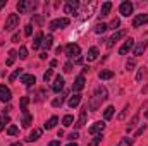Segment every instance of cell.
Masks as SVG:
<instances>
[{
  "label": "cell",
  "mask_w": 148,
  "mask_h": 146,
  "mask_svg": "<svg viewBox=\"0 0 148 146\" xmlns=\"http://www.w3.org/2000/svg\"><path fill=\"white\" fill-rule=\"evenodd\" d=\"M52 43H53V36H52V35H47V36H43V41H41V46H43L45 50H48V48L52 46Z\"/></svg>",
  "instance_id": "19"
},
{
  "label": "cell",
  "mask_w": 148,
  "mask_h": 146,
  "mask_svg": "<svg viewBox=\"0 0 148 146\" xmlns=\"http://www.w3.org/2000/svg\"><path fill=\"white\" fill-rule=\"evenodd\" d=\"M43 96H45V91L41 89V91L38 93V96H36V102H41V100H43Z\"/></svg>",
  "instance_id": "45"
},
{
  "label": "cell",
  "mask_w": 148,
  "mask_h": 146,
  "mask_svg": "<svg viewBox=\"0 0 148 146\" xmlns=\"http://www.w3.org/2000/svg\"><path fill=\"white\" fill-rule=\"evenodd\" d=\"M23 127H29L31 124H33V115L31 113H28V110H23Z\"/></svg>",
  "instance_id": "15"
},
{
  "label": "cell",
  "mask_w": 148,
  "mask_h": 146,
  "mask_svg": "<svg viewBox=\"0 0 148 146\" xmlns=\"http://www.w3.org/2000/svg\"><path fill=\"white\" fill-rule=\"evenodd\" d=\"M41 41H43V33H36L35 41H33V48H40L41 46Z\"/></svg>",
  "instance_id": "28"
},
{
  "label": "cell",
  "mask_w": 148,
  "mask_h": 146,
  "mask_svg": "<svg viewBox=\"0 0 148 146\" xmlns=\"http://www.w3.org/2000/svg\"><path fill=\"white\" fill-rule=\"evenodd\" d=\"M2 129H3V122L0 120V131H2Z\"/></svg>",
  "instance_id": "51"
},
{
  "label": "cell",
  "mask_w": 148,
  "mask_h": 146,
  "mask_svg": "<svg viewBox=\"0 0 148 146\" xmlns=\"http://www.w3.org/2000/svg\"><path fill=\"white\" fill-rule=\"evenodd\" d=\"M40 136H41V129H35V131H33V132L26 138V141H29V143H31V141H36Z\"/></svg>",
  "instance_id": "25"
},
{
  "label": "cell",
  "mask_w": 148,
  "mask_h": 146,
  "mask_svg": "<svg viewBox=\"0 0 148 146\" xmlns=\"http://www.w3.org/2000/svg\"><path fill=\"white\" fill-rule=\"evenodd\" d=\"M97 57H98V48H97V46H91V48L88 50L86 60H88V62H93V60H97Z\"/></svg>",
  "instance_id": "16"
},
{
  "label": "cell",
  "mask_w": 148,
  "mask_h": 146,
  "mask_svg": "<svg viewBox=\"0 0 148 146\" xmlns=\"http://www.w3.org/2000/svg\"><path fill=\"white\" fill-rule=\"evenodd\" d=\"M62 88H64V79H62L60 76H57V77H55V81H53L52 89H53L55 93H59V91H62Z\"/></svg>",
  "instance_id": "14"
},
{
  "label": "cell",
  "mask_w": 148,
  "mask_h": 146,
  "mask_svg": "<svg viewBox=\"0 0 148 146\" xmlns=\"http://www.w3.org/2000/svg\"><path fill=\"white\" fill-rule=\"evenodd\" d=\"M114 112H115V110H114V107H107V108H105V112H103L105 120H109V119H112V117H114Z\"/></svg>",
  "instance_id": "31"
},
{
  "label": "cell",
  "mask_w": 148,
  "mask_h": 146,
  "mask_svg": "<svg viewBox=\"0 0 148 146\" xmlns=\"http://www.w3.org/2000/svg\"><path fill=\"white\" fill-rule=\"evenodd\" d=\"M69 26V19L67 17H59V19H53L52 23H50V29L52 31H55V29H64V28H67Z\"/></svg>",
  "instance_id": "4"
},
{
  "label": "cell",
  "mask_w": 148,
  "mask_h": 146,
  "mask_svg": "<svg viewBox=\"0 0 148 146\" xmlns=\"http://www.w3.org/2000/svg\"><path fill=\"white\" fill-rule=\"evenodd\" d=\"M66 53H67L69 57H79L81 48H79V45H76V43H69V45L66 46Z\"/></svg>",
  "instance_id": "7"
},
{
  "label": "cell",
  "mask_w": 148,
  "mask_h": 146,
  "mask_svg": "<svg viewBox=\"0 0 148 146\" xmlns=\"http://www.w3.org/2000/svg\"><path fill=\"white\" fill-rule=\"evenodd\" d=\"M17 24H19V16H17V14H9L3 29H5V31H14V29L17 28Z\"/></svg>",
  "instance_id": "3"
},
{
  "label": "cell",
  "mask_w": 148,
  "mask_h": 146,
  "mask_svg": "<svg viewBox=\"0 0 148 146\" xmlns=\"http://www.w3.org/2000/svg\"><path fill=\"white\" fill-rule=\"evenodd\" d=\"M138 120H140V115H138V113H136V115H134V117H133V119H131V122H129V124H127V127H126V131H127V132H131V131H133V129H134V126H136V124H138Z\"/></svg>",
  "instance_id": "24"
},
{
  "label": "cell",
  "mask_w": 148,
  "mask_h": 146,
  "mask_svg": "<svg viewBox=\"0 0 148 146\" xmlns=\"http://www.w3.org/2000/svg\"><path fill=\"white\" fill-rule=\"evenodd\" d=\"M102 141V134H98V136H95V139L93 141H90L88 143V146H98V143Z\"/></svg>",
  "instance_id": "35"
},
{
  "label": "cell",
  "mask_w": 148,
  "mask_h": 146,
  "mask_svg": "<svg viewBox=\"0 0 148 146\" xmlns=\"http://www.w3.org/2000/svg\"><path fill=\"white\" fill-rule=\"evenodd\" d=\"M52 105H53V107H60V105H62V98H55V100L52 102Z\"/></svg>",
  "instance_id": "43"
},
{
  "label": "cell",
  "mask_w": 148,
  "mask_h": 146,
  "mask_svg": "<svg viewBox=\"0 0 148 146\" xmlns=\"http://www.w3.org/2000/svg\"><path fill=\"white\" fill-rule=\"evenodd\" d=\"M24 35H26V36H31V35H33V26H31V24H28V26H26Z\"/></svg>",
  "instance_id": "39"
},
{
  "label": "cell",
  "mask_w": 148,
  "mask_h": 146,
  "mask_svg": "<svg viewBox=\"0 0 148 146\" xmlns=\"http://www.w3.org/2000/svg\"><path fill=\"white\" fill-rule=\"evenodd\" d=\"M145 129H147V126H143V127H140V129L136 131V134H134V136H140V134H143V131H145Z\"/></svg>",
  "instance_id": "47"
},
{
  "label": "cell",
  "mask_w": 148,
  "mask_h": 146,
  "mask_svg": "<svg viewBox=\"0 0 148 146\" xmlns=\"http://www.w3.org/2000/svg\"><path fill=\"white\" fill-rule=\"evenodd\" d=\"M147 45H148L147 41H141V43H140V45L134 48V55H136V57H138V55H141V53L147 50Z\"/></svg>",
  "instance_id": "26"
},
{
  "label": "cell",
  "mask_w": 148,
  "mask_h": 146,
  "mask_svg": "<svg viewBox=\"0 0 148 146\" xmlns=\"http://www.w3.org/2000/svg\"><path fill=\"white\" fill-rule=\"evenodd\" d=\"M122 36H124V31H117V33H114V35L109 38V43H107V45H109V46H114V43L119 41Z\"/></svg>",
  "instance_id": "18"
},
{
  "label": "cell",
  "mask_w": 148,
  "mask_h": 146,
  "mask_svg": "<svg viewBox=\"0 0 148 146\" xmlns=\"http://www.w3.org/2000/svg\"><path fill=\"white\" fill-rule=\"evenodd\" d=\"M10 96H12L10 89H9L5 84H0V102L7 103V102H10Z\"/></svg>",
  "instance_id": "6"
},
{
  "label": "cell",
  "mask_w": 148,
  "mask_h": 146,
  "mask_svg": "<svg viewBox=\"0 0 148 146\" xmlns=\"http://www.w3.org/2000/svg\"><path fill=\"white\" fill-rule=\"evenodd\" d=\"M86 110H88V107L81 110V113H79V119H77V122H76V129H81V127L86 124Z\"/></svg>",
  "instance_id": "13"
},
{
  "label": "cell",
  "mask_w": 148,
  "mask_h": 146,
  "mask_svg": "<svg viewBox=\"0 0 148 146\" xmlns=\"http://www.w3.org/2000/svg\"><path fill=\"white\" fill-rule=\"evenodd\" d=\"M36 5L38 3L35 0H19V2H17V10H19L21 14H28V12L35 10Z\"/></svg>",
  "instance_id": "2"
},
{
  "label": "cell",
  "mask_w": 148,
  "mask_h": 146,
  "mask_svg": "<svg viewBox=\"0 0 148 146\" xmlns=\"http://www.w3.org/2000/svg\"><path fill=\"white\" fill-rule=\"evenodd\" d=\"M134 65H136V62H134V60H129V62L126 64V69H127V71H133Z\"/></svg>",
  "instance_id": "40"
},
{
  "label": "cell",
  "mask_w": 148,
  "mask_h": 146,
  "mask_svg": "<svg viewBox=\"0 0 148 146\" xmlns=\"http://www.w3.org/2000/svg\"><path fill=\"white\" fill-rule=\"evenodd\" d=\"M0 120H2L3 124H9V122H10V119H9V115H3V117H2Z\"/></svg>",
  "instance_id": "46"
},
{
  "label": "cell",
  "mask_w": 148,
  "mask_h": 146,
  "mask_svg": "<svg viewBox=\"0 0 148 146\" xmlns=\"http://www.w3.org/2000/svg\"><path fill=\"white\" fill-rule=\"evenodd\" d=\"M77 7H79V2H77V0H69V2L64 5V12H66V14H74V12L77 10Z\"/></svg>",
  "instance_id": "11"
},
{
  "label": "cell",
  "mask_w": 148,
  "mask_h": 146,
  "mask_svg": "<svg viewBox=\"0 0 148 146\" xmlns=\"http://www.w3.org/2000/svg\"><path fill=\"white\" fill-rule=\"evenodd\" d=\"M17 57H19L21 60H26V59H28V48H26V46H21L19 52H17Z\"/></svg>",
  "instance_id": "29"
},
{
  "label": "cell",
  "mask_w": 148,
  "mask_h": 146,
  "mask_svg": "<svg viewBox=\"0 0 148 146\" xmlns=\"http://www.w3.org/2000/svg\"><path fill=\"white\" fill-rule=\"evenodd\" d=\"M52 76H53V71H52V69H48L47 72L43 74V79H45V83H48V81L52 79Z\"/></svg>",
  "instance_id": "37"
},
{
  "label": "cell",
  "mask_w": 148,
  "mask_h": 146,
  "mask_svg": "<svg viewBox=\"0 0 148 146\" xmlns=\"http://www.w3.org/2000/svg\"><path fill=\"white\" fill-rule=\"evenodd\" d=\"M107 28H109L107 24H103V23H98V24L95 26V33H97V35H102V33H105V31H107Z\"/></svg>",
  "instance_id": "27"
},
{
  "label": "cell",
  "mask_w": 148,
  "mask_h": 146,
  "mask_svg": "<svg viewBox=\"0 0 148 146\" xmlns=\"http://www.w3.org/2000/svg\"><path fill=\"white\" fill-rule=\"evenodd\" d=\"M133 46H134V41L129 38V40H126V41H124V45L119 48V53H121V55H127V53L133 50Z\"/></svg>",
  "instance_id": "9"
},
{
  "label": "cell",
  "mask_w": 148,
  "mask_h": 146,
  "mask_svg": "<svg viewBox=\"0 0 148 146\" xmlns=\"http://www.w3.org/2000/svg\"><path fill=\"white\" fill-rule=\"evenodd\" d=\"M77 138H79V134H77L76 131H74V132H71V134H69V139H71V141H74V139H77Z\"/></svg>",
  "instance_id": "44"
},
{
  "label": "cell",
  "mask_w": 148,
  "mask_h": 146,
  "mask_svg": "<svg viewBox=\"0 0 148 146\" xmlns=\"http://www.w3.org/2000/svg\"><path fill=\"white\" fill-rule=\"evenodd\" d=\"M67 146H77V145H76V143H69Z\"/></svg>",
  "instance_id": "53"
},
{
  "label": "cell",
  "mask_w": 148,
  "mask_h": 146,
  "mask_svg": "<svg viewBox=\"0 0 148 146\" xmlns=\"http://www.w3.org/2000/svg\"><path fill=\"white\" fill-rule=\"evenodd\" d=\"M21 74H23V69H16L14 72L9 76V81H10V83H12V81H16V79H17V77L21 76Z\"/></svg>",
  "instance_id": "33"
},
{
  "label": "cell",
  "mask_w": 148,
  "mask_h": 146,
  "mask_svg": "<svg viewBox=\"0 0 148 146\" xmlns=\"http://www.w3.org/2000/svg\"><path fill=\"white\" fill-rule=\"evenodd\" d=\"M10 146H23L21 143H14V145H10Z\"/></svg>",
  "instance_id": "52"
},
{
  "label": "cell",
  "mask_w": 148,
  "mask_h": 146,
  "mask_svg": "<svg viewBox=\"0 0 148 146\" xmlns=\"http://www.w3.org/2000/svg\"><path fill=\"white\" fill-rule=\"evenodd\" d=\"M71 71H73V64H71V62H67V64L64 65V72H71Z\"/></svg>",
  "instance_id": "42"
},
{
  "label": "cell",
  "mask_w": 148,
  "mask_h": 146,
  "mask_svg": "<svg viewBox=\"0 0 148 146\" xmlns=\"http://www.w3.org/2000/svg\"><path fill=\"white\" fill-rule=\"evenodd\" d=\"M98 77H100V79H112V77H114V72H112V71H107V69H105V71H100Z\"/></svg>",
  "instance_id": "30"
},
{
  "label": "cell",
  "mask_w": 148,
  "mask_h": 146,
  "mask_svg": "<svg viewBox=\"0 0 148 146\" xmlns=\"http://www.w3.org/2000/svg\"><path fill=\"white\" fill-rule=\"evenodd\" d=\"M119 12L124 16V17H129L133 14V3L131 2H122L121 7H119Z\"/></svg>",
  "instance_id": "5"
},
{
  "label": "cell",
  "mask_w": 148,
  "mask_h": 146,
  "mask_svg": "<svg viewBox=\"0 0 148 146\" xmlns=\"http://www.w3.org/2000/svg\"><path fill=\"white\" fill-rule=\"evenodd\" d=\"M110 9H112V3H110V2H105V3L102 5V10H100V16H102V17H105V16H109V12H110Z\"/></svg>",
  "instance_id": "23"
},
{
  "label": "cell",
  "mask_w": 148,
  "mask_h": 146,
  "mask_svg": "<svg viewBox=\"0 0 148 146\" xmlns=\"http://www.w3.org/2000/svg\"><path fill=\"white\" fill-rule=\"evenodd\" d=\"M5 3H7V0H0V9H3V7H5Z\"/></svg>",
  "instance_id": "50"
},
{
  "label": "cell",
  "mask_w": 148,
  "mask_h": 146,
  "mask_svg": "<svg viewBox=\"0 0 148 146\" xmlns=\"http://www.w3.org/2000/svg\"><path fill=\"white\" fill-rule=\"evenodd\" d=\"M57 122H59V119H57V117H50V119L47 120V124H45V129H47V131L53 129V127L57 126Z\"/></svg>",
  "instance_id": "21"
},
{
  "label": "cell",
  "mask_w": 148,
  "mask_h": 146,
  "mask_svg": "<svg viewBox=\"0 0 148 146\" xmlns=\"http://www.w3.org/2000/svg\"><path fill=\"white\" fill-rule=\"evenodd\" d=\"M145 74H147V69H145V67H140V71L136 74V81H141V79L145 77Z\"/></svg>",
  "instance_id": "34"
},
{
  "label": "cell",
  "mask_w": 148,
  "mask_h": 146,
  "mask_svg": "<svg viewBox=\"0 0 148 146\" xmlns=\"http://www.w3.org/2000/svg\"><path fill=\"white\" fill-rule=\"evenodd\" d=\"M79 102H81V95H77V93H76L74 96H71V98H69V107H71V108L77 107V105H79Z\"/></svg>",
  "instance_id": "22"
},
{
  "label": "cell",
  "mask_w": 148,
  "mask_h": 146,
  "mask_svg": "<svg viewBox=\"0 0 148 146\" xmlns=\"http://www.w3.org/2000/svg\"><path fill=\"white\" fill-rule=\"evenodd\" d=\"M84 83H86V81H84V76H77L76 81H74V84H73V91H76V93L81 91V89L84 88Z\"/></svg>",
  "instance_id": "12"
},
{
  "label": "cell",
  "mask_w": 148,
  "mask_h": 146,
  "mask_svg": "<svg viewBox=\"0 0 148 146\" xmlns=\"http://www.w3.org/2000/svg\"><path fill=\"white\" fill-rule=\"evenodd\" d=\"M12 41L17 43V41H19V35H14V36H12Z\"/></svg>",
  "instance_id": "49"
},
{
  "label": "cell",
  "mask_w": 148,
  "mask_h": 146,
  "mask_svg": "<svg viewBox=\"0 0 148 146\" xmlns=\"http://www.w3.org/2000/svg\"><path fill=\"white\" fill-rule=\"evenodd\" d=\"M28 103H29V98H28V96H23V98H21V110H26Z\"/></svg>",
  "instance_id": "36"
},
{
  "label": "cell",
  "mask_w": 148,
  "mask_h": 146,
  "mask_svg": "<svg viewBox=\"0 0 148 146\" xmlns=\"http://www.w3.org/2000/svg\"><path fill=\"white\" fill-rule=\"evenodd\" d=\"M147 23H148V14H138L133 19V28H140V26H143Z\"/></svg>",
  "instance_id": "8"
},
{
  "label": "cell",
  "mask_w": 148,
  "mask_h": 146,
  "mask_svg": "<svg viewBox=\"0 0 148 146\" xmlns=\"http://www.w3.org/2000/svg\"><path fill=\"white\" fill-rule=\"evenodd\" d=\"M48 146H60L59 141H52V143H48Z\"/></svg>",
  "instance_id": "48"
},
{
  "label": "cell",
  "mask_w": 148,
  "mask_h": 146,
  "mask_svg": "<svg viewBox=\"0 0 148 146\" xmlns=\"http://www.w3.org/2000/svg\"><path fill=\"white\" fill-rule=\"evenodd\" d=\"M119 24H121V21H119V19H114V21L110 23V28L115 29V28H119Z\"/></svg>",
  "instance_id": "41"
},
{
  "label": "cell",
  "mask_w": 148,
  "mask_h": 146,
  "mask_svg": "<svg viewBox=\"0 0 148 146\" xmlns=\"http://www.w3.org/2000/svg\"><path fill=\"white\" fill-rule=\"evenodd\" d=\"M73 122H74V117H73V115H66V117L62 119V124H64L66 127H69V126H73Z\"/></svg>",
  "instance_id": "32"
},
{
  "label": "cell",
  "mask_w": 148,
  "mask_h": 146,
  "mask_svg": "<svg viewBox=\"0 0 148 146\" xmlns=\"http://www.w3.org/2000/svg\"><path fill=\"white\" fill-rule=\"evenodd\" d=\"M16 59H17V52H16V50H10V52H9V59H7L5 65H7V67H10V65L14 64V60H16Z\"/></svg>",
  "instance_id": "20"
},
{
  "label": "cell",
  "mask_w": 148,
  "mask_h": 146,
  "mask_svg": "<svg viewBox=\"0 0 148 146\" xmlns=\"http://www.w3.org/2000/svg\"><path fill=\"white\" fill-rule=\"evenodd\" d=\"M21 81H23L26 86H33V84L36 83V77H35L33 74H24V76L21 77Z\"/></svg>",
  "instance_id": "17"
},
{
  "label": "cell",
  "mask_w": 148,
  "mask_h": 146,
  "mask_svg": "<svg viewBox=\"0 0 148 146\" xmlns=\"http://www.w3.org/2000/svg\"><path fill=\"white\" fill-rule=\"evenodd\" d=\"M103 129H105V124H103V122H95V124L90 127V134H91V136H98V134L103 132Z\"/></svg>",
  "instance_id": "10"
},
{
  "label": "cell",
  "mask_w": 148,
  "mask_h": 146,
  "mask_svg": "<svg viewBox=\"0 0 148 146\" xmlns=\"http://www.w3.org/2000/svg\"><path fill=\"white\" fill-rule=\"evenodd\" d=\"M105 100H107V89H105L103 86H98V88L95 89V93L91 95V98H90L88 108L90 110H98L100 105H102Z\"/></svg>",
  "instance_id": "1"
},
{
  "label": "cell",
  "mask_w": 148,
  "mask_h": 146,
  "mask_svg": "<svg viewBox=\"0 0 148 146\" xmlns=\"http://www.w3.org/2000/svg\"><path fill=\"white\" fill-rule=\"evenodd\" d=\"M7 134H9V136H14V134H17V127H16V126H10V127L7 129Z\"/></svg>",
  "instance_id": "38"
}]
</instances>
